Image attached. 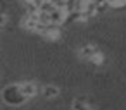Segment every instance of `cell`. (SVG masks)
<instances>
[{"label": "cell", "mask_w": 126, "mask_h": 110, "mask_svg": "<svg viewBox=\"0 0 126 110\" xmlns=\"http://www.w3.org/2000/svg\"><path fill=\"white\" fill-rule=\"evenodd\" d=\"M2 98L7 105H12V107H17V105H23L28 98L21 93V88L19 84H11L7 86L4 91H2Z\"/></svg>", "instance_id": "cell-1"}, {"label": "cell", "mask_w": 126, "mask_h": 110, "mask_svg": "<svg viewBox=\"0 0 126 110\" xmlns=\"http://www.w3.org/2000/svg\"><path fill=\"white\" fill-rule=\"evenodd\" d=\"M67 16H69V11H67V9H54V11L50 12V23H52V26L62 24V23L67 19Z\"/></svg>", "instance_id": "cell-2"}, {"label": "cell", "mask_w": 126, "mask_h": 110, "mask_svg": "<svg viewBox=\"0 0 126 110\" xmlns=\"http://www.w3.org/2000/svg\"><path fill=\"white\" fill-rule=\"evenodd\" d=\"M19 88H21V93L30 100L33 98L36 93H38V86L33 83V81H28V83H19Z\"/></svg>", "instance_id": "cell-3"}, {"label": "cell", "mask_w": 126, "mask_h": 110, "mask_svg": "<svg viewBox=\"0 0 126 110\" xmlns=\"http://www.w3.org/2000/svg\"><path fill=\"white\" fill-rule=\"evenodd\" d=\"M97 52H98V50H97L93 45H85V47H81V48H79V57H81V59H85V60H90Z\"/></svg>", "instance_id": "cell-4"}, {"label": "cell", "mask_w": 126, "mask_h": 110, "mask_svg": "<svg viewBox=\"0 0 126 110\" xmlns=\"http://www.w3.org/2000/svg\"><path fill=\"white\" fill-rule=\"evenodd\" d=\"M42 95L45 98H55V96H59V88L54 86V84H47V86H43Z\"/></svg>", "instance_id": "cell-5"}, {"label": "cell", "mask_w": 126, "mask_h": 110, "mask_svg": "<svg viewBox=\"0 0 126 110\" xmlns=\"http://www.w3.org/2000/svg\"><path fill=\"white\" fill-rule=\"evenodd\" d=\"M43 36H47V38H50V40H57V38L61 36V31H59V28H55V26H48V28L45 29V33H43Z\"/></svg>", "instance_id": "cell-6"}, {"label": "cell", "mask_w": 126, "mask_h": 110, "mask_svg": "<svg viewBox=\"0 0 126 110\" xmlns=\"http://www.w3.org/2000/svg\"><path fill=\"white\" fill-rule=\"evenodd\" d=\"M71 108L73 110H92V107L86 101H83V100H74L73 105H71Z\"/></svg>", "instance_id": "cell-7"}, {"label": "cell", "mask_w": 126, "mask_h": 110, "mask_svg": "<svg viewBox=\"0 0 126 110\" xmlns=\"http://www.w3.org/2000/svg\"><path fill=\"white\" fill-rule=\"evenodd\" d=\"M90 60H92L93 64H102V62H104V53L97 52V53H95V55H93V57H92Z\"/></svg>", "instance_id": "cell-8"}, {"label": "cell", "mask_w": 126, "mask_h": 110, "mask_svg": "<svg viewBox=\"0 0 126 110\" xmlns=\"http://www.w3.org/2000/svg\"><path fill=\"white\" fill-rule=\"evenodd\" d=\"M5 21H7V19H5V16L0 12V26H4V24H5Z\"/></svg>", "instance_id": "cell-9"}, {"label": "cell", "mask_w": 126, "mask_h": 110, "mask_svg": "<svg viewBox=\"0 0 126 110\" xmlns=\"http://www.w3.org/2000/svg\"><path fill=\"white\" fill-rule=\"evenodd\" d=\"M26 2H33V0H26Z\"/></svg>", "instance_id": "cell-10"}]
</instances>
